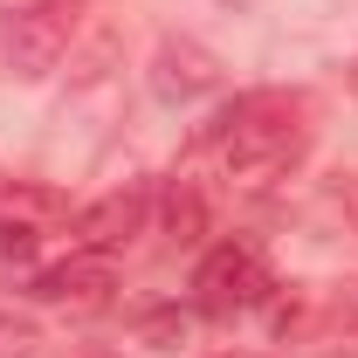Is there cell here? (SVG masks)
Masks as SVG:
<instances>
[{
    "label": "cell",
    "instance_id": "6da1fadb",
    "mask_svg": "<svg viewBox=\"0 0 358 358\" xmlns=\"http://www.w3.org/2000/svg\"><path fill=\"white\" fill-rule=\"evenodd\" d=\"M207 145L221 152V179L227 186L262 193V186H275V179L303 159L310 131L296 124V103H289V96H241L234 110L214 117Z\"/></svg>",
    "mask_w": 358,
    "mask_h": 358
},
{
    "label": "cell",
    "instance_id": "7a4b0ae2",
    "mask_svg": "<svg viewBox=\"0 0 358 358\" xmlns=\"http://www.w3.org/2000/svg\"><path fill=\"white\" fill-rule=\"evenodd\" d=\"M69 35H76V0H21V7L0 21V55H7V76L42 83L48 69L69 55Z\"/></svg>",
    "mask_w": 358,
    "mask_h": 358
},
{
    "label": "cell",
    "instance_id": "3957f363",
    "mask_svg": "<svg viewBox=\"0 0 358 358\" xmlns=\"http://www.w3.org/2000/svg\"><path fill=\"white\" fill-rule=\"evenodd\" d=\"M268 296H275V282H268V262L248 248V241H221V248H207L200 268H193V303L200 317H241V310H262Z\"/></svg>",
    "mask_w": 358,
    "mask_h": 358
},
{
    "label": "cell",
    "instance_id": "277c9868",
    "mask_svg": "<svg viewBox=\"0 0 358 358\" xmlns=\"http://www.w3.org/2000/svg\"><path fill=\"white\" fill-rule=\"evenodd\" d=\"M221 90V55L193 35H166L152 48V96L159 103H200Z\"/></svg>",
    "mask_w": 358,
    "mask_h": 358
},
{
    "label": "cell",
    "instance_id": "5b68a950",
    "mask_svg": "<svg viewBox=\"0 0 358 358\" xmlns=\"http://www.w3.org/2000/svg\"><path fill=\"white\" fill-rule=\"evenodd\" d=\"M110 289H117V275H110V255H69V262L55 268H35V282H28V296L48 303V310H103L110 303Z\"/></svg>",
    "mask_w": 358,
    "mask_h": 358
},
{
    "label": "cell",
    "instance_id": "8992f818",
    "mask_svg": "<svg viewBox=\"0 0 358 358\" xmlns=\"http://www.w3.org/2000/svg\"><path fill=\"white\" fill-rule=\"evenodd\" d=\"M145 221H152V193L145 186H117V193L90 200L76 214V248L83 255H117V248H131L145 234Z\"/></svg>",
    "mask_w": 358,
    "mask_h": 358
},
{
    "label": "cell",
    "instance_id": "52a82bcc",
    "mask_svg": "<svg viewBox=\"0 0 358 358\" xmlns=\"http://www.w3.org/2000/svg\"><path fill=\"white\" fill-rule=\"evenodd\" d=\"M166 241L173 248H200L207 241V200L193 193V179H173L166 186Z\"/></svg>",
    "mask_w": 358,
    "mask_h": 358
},
{
    "label": "cell",
    "instance_id": "ba28073f",
    "mask_svg": "<svg viewBox=\"0 0 358 358\" xmlns=\"http://www.w3.org/2000/svg\"><path fill=\"white\" fill-rule=\"evenodd\" d=\"M0 268H35V227L0 214Z\"/></svg>",
    "mask_w": 358,
    "mask_h": 358
},
{
    "label": "cell",
    "instance_id": "9c48e42d",
    "mask_svg": "<svg viewBox=\"0 0 358 358\" xmlns=\"http://www.w3.org/2000/svg\"><path fill=\"white\" fill-rule=\"evenodd\" d=\"M138 331H145V345H159V352H179V345H186V331H193V317H186V310H152Z\"/></svg>",
    "mask_w": 358,
    "mask_h": 358
},
{
    "label": "cell",
    "instance_id": "30bf717a",
    "mask_svg": "<svg viewBox=\"0 0 358 358\" xmlns=\"http://www.w3.org/2000/svg\"><path fill=\"white\" fill-rule=\"evenodd\" d=\"M28 352H35V331L14 324V317H0V358H28Z\"/></svg>",
    "mask_w": 358,
    "mask_h": 358
},
{
    "label": "cell",
    "instance_id": "8fae6325",
    "mask_svg": "<svg viewBox=\"0 0 358 358\" xmlns=\"http://www.w3.org/2000/svg\"><path fill=\"white\" fill-rule=\"evenodd\" d=\"M345 90H352V96H358V62H345Z\"/></svg>",
    "mask_w": 358,
    "mask_h": 358
}]
</instances>
